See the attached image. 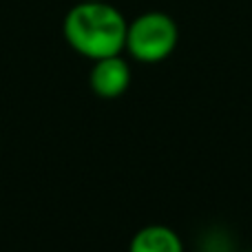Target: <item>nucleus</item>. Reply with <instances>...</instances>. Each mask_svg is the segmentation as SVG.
<instances>
[{"mask_svg": "<svg viewBox=\"0 0 252 252\" xmlns=\"http://www.w3.org/2000/svg\"><path fill=\"white\" fill-rule=\"evenodd\" d=\"M126 29L128 22L122 13L100 0L73 4L62 22L66 44L89 60L122 53L126 49Z\"/></svg>", "mask_w": 252, "mask_h": 252, "instance_id": "nucleus-1", "label": "nucleus"}, {"mask_svg": "<svg viewBox=\"0 0 252 252\" xmlns=\"http://www.w3.org/2000/svg\"><path fill=\"white\" fill-rule=\"evenodd\" d=\"M179 42V29L164 11H146L128 22L126 51L144 64H157L175 51Z\"/></svg>", "mask_w": 252, "mask_h": 252, "instance_id": "nucleus-2", "label": "nucleus"}, {"mask_svg": "<svg viewBox=\"0 0 252 252\" xmlns=\"http://www.w3.org/2000/svg\"><path fill=\"white\" fill-rule=\"evenodd\" d=\"M89 87L102 100H115L130 87V66L122 53L93 60L89 73Z\"/></svg>", "mask_w": 252, "mask_h": 252, "instance_id": "nucleus-3", "label": "nucleus"}, {"mask_svg": "<svg viewBox=\"0 0 252 252\" xmlns=\"http://www.w3.org/2000/svg\"><path fill=\"white\" fill-rule=\"evenodd\" d=\"M128 252H184V241L173 228L151 223L133 235Z\"/></svg>", "mask_w": 252, "mask_h": 252, "instance_id": "nucleus-4", "label": "nucleus"}, {"mask_svg": "<svg viewBox=\"0 0 252 252\" xmlns=\"http://www.w3.org/2000/svg\"><path fill=\"white\" fill-rule=\"evenodd\" d=\"M241 252H252V250H241Z\"/></svg>", "mask_w": 252, "mask_h": 252, "instance_id": "nucleus-5", "label": "nucleus"}]
</instances>
